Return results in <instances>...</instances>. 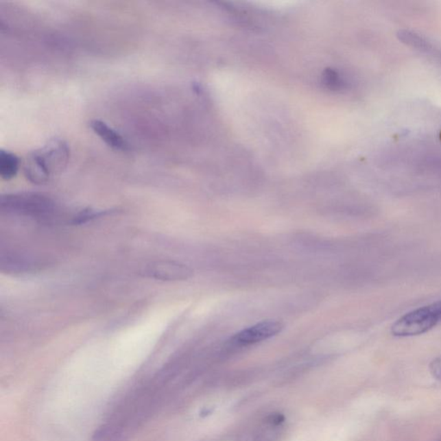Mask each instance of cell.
<instances>
[{"label": "cell", "mask_w": 441, "mask_h": 441, "mask_svg": "<svg viewBox=\"0 0 441 441\" xmlns=\"http://www.w3.org/2000/svg\"><path fill=\"white\" fill-rule=\"evenodd\" d=\"M69 159V145L65 141L53 138L45 146L27 154L23 163V174L33 184H46L53 174L63 171Z\"/></svg>", "instance_id": "1"}, {"label": "cell", "mask_w": 441, "mask_h": 441, "mask_svg": "<svg viewBox=\"0 0 441 441\" xmlns=\"http://www.w3.org/2000/svg\"><path fill=\"white\" fill-rule=\"evenodd\" d=\"M441 322V300L415 309L397 320L392 326L396 337H412L425 334Z\"/></svg>", "instance_id": "2"}, {"label": "cell", "mask_w": 441, "mask_h": 441, "mask_svg": "<svg viewBox=\"0 0 441 441\" xmlns=\"http://www.w3.org/2000/svg\"><path fill=\"white\" fill-rule=\"evenodd\" d=\"M0 204L4 210L26 215L48 214L53 208V201L49 198L32 193L4 195Z\"/></svg>", "instance_id": "3"}, {"label": "cell", "mask_w": 441, "mask_h": 441, "mask_svg": "<svg viewBox=\"0 0 441 441\" xmlns=\"http://www.w3.org/2000/svg\"><path fill=\"white\" fill-rule=\"evenodd\" d=\"M284 324L278 321H264L241 330L232 339L237 346H250L265 341L281 334Z\"/></svg>", "instance_id": "4"}, {"label": "cell", "mask_w": 441, "mask_h": 441, "mask_svg": "<svg viewBox=\"0 0 441 441\" xmlns=\"http://www.w3.org/2000/svg\"><path fill=\"white\" fill-rule=\"evenodd\" d=\"M145 275L160 281H184L191 277L193 271L186 265L174 261H157L147 265Z\"/></svg>", "instance_id": "5"}, {"label": "cell", "mask_w": 441, "mask_h": 441, "mask_svg": "<svg viewBox=\"0 0 441 441\" xmlns=\"http://www.w3.org/2000/svg\"><path fill=\"white\" fill-rule=\"evenodd\" d=\"M90 128L112 149L123 151V152L130 150V144L124 137L103 121L97 119L91 121Z\"/></svg>", "instance_id": "6"}, {"label": "cell", "mask_w": 441, "mask_h": 441, "mask_svg": "<svg viewBox=\"0 0 441 441\" xmlns=\"http://www.w3.org/2000/svg\"><path fill=\"white\" fill-rule=\"evenodd\" d=\"M20 160L16 154L0 150V176L5 180L14 178L19 169Z\"/></svg>", "instance_id": "7"}]
</instances>
